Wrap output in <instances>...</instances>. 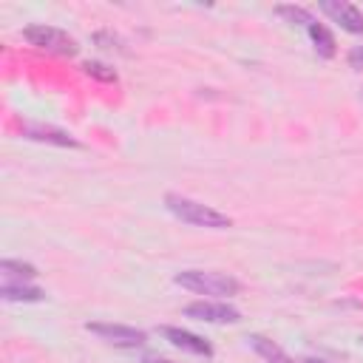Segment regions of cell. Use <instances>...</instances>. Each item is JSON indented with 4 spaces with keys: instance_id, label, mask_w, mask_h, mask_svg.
I'll return each mask as SVG.
<instances>
[{
    "instance_id": "obj_19",
    "label": "cell",
    "mask_w": 363,
    "mask_h": 363,
    "mask_svg": "<svg viewBox=\"0 0 363 363\" xmlns=\"http://www.w3.org/2000/svg\"><path fill=\"white\" fill-rule=\"evenodd\" d=\"M360 99H363V91H360Z\"/></svg>"
},
{
    "instance_id": "obj_17",
    "label": "cell",
    "mask_w": 363,
    "mask_h": 363,
    "mask_svg": "<svg viewBox=\"0 0 363 363\" xmlns=\"http://www.w3.org/2000/svg\"><path fill=\"white\" fill-rule=\"evenodd\" d=\"M142 363H173V360H164V357H153V354H147Z\"/></svg>"
},
{
    "instance_id": "obj_20",
    "label": "cell",
    "mask_w": 363,
    "mask_h": 363,
    "mask_svg": "<svg viewBox=\"0 0 363 363\" xmlns=\"http://www.w3.org/2000/svg\"><path fill=\"white\" fill-rule=\"evenodd\" d=\"M360 343H363V337H360Z\"/></svg>"
},
{
    "instance_id": "obj_1",
    "label": "cell",
    "mask_w": 363,
    "mask_h": 363,
    "mask_svg": "<svg viewBox=\"0 0 363 363\" xmlns=\"http://www.w3.org/2000/svg\"><path fill=\"white\" fill-rule=\"evenodd\" d=\"M164 207L182 218L184 224H193V227H207V230H227L233 227V218L227 213H218L201 201H193L187 196H179V193H167L164 196Z\"/></svg>"
},
{
    "instance_id": "obj_9",
    "label": "cell",
    "mask_w": 363,
    "mask_h": 363,
    "mask_svg": "<svg viewBox=\"0 0 363 363\" xmlns=\"http://www.w3.org/2000/svg\"><path fill=\"white\" fill-rule=\"evenodd\" d=\"M0 298L3 301H23V303H34V301H43L45 298V292L43 289H37V286H31V284H11V281H3L0 284Z\"/></svg>"
},
{
    "instance_id": "obj_11",
    "label": "cell",
    "mask_w": 363,
    "mask_h": 363,
    "mask_svg": "<svg viewBox=\"0 0 363 363\" xmlns=\"http://www.w3.org/2000/svg\"><path fill=\"white\" fill-rule=\"evenodd\" d=\"M306 31H309V37H312V43H315V51H318L320 57L332 60L335 51H337V48H335V37H332V31H329L323 23H318V20H315Z\"/></svg>"
},
{
    "instance_id": "obj_16",
    "label": "cell",
    "mask_w": 363,
    "mask_h": 363,
    "mask_svg": "<svg viewBox=\"0 0 363 363\" xmlns=\"http://www.w3.org/2000/svg\"><path fill=\"white\" fill-rule=\"evenodd\" d=\"M349 65H352L354 71H363V45H354V48L349 51Z\"/></svg>"
},
{
    "instance_id": "obj_15",
    "label": "cell",
    "mask_w": 363,
    "mask_h": 363,
    "mask_svg": "<svg viewBox=\"0 0 363 363\" xmlns=\"http://www.w3.org/2000/svg\"><path fill=\"white\" fill-rule=\"evenodd\" d=\"M94 43L99 45V48H108V51H119V54H125V43L116 37V34H111V31H96L94 34Z\"/></svg>"
},
{
    "instance_id": "obj_18",
    "label": "cell",
    "mask_w": 363,
    "mask_h": 363,
    "mask_svg": "<svg viewBox=\"0 0 363 363\" xmlns=\"http://www.w3.org/2000/svg\"><path fill=\"white\" fill-rule=\"evenodd\" d=\"M301 363H326V360H318V357H303Z\"/></svg>"
},
{
    "instance_id": "obj_7",
    "label": "cell",
    "mask_w": 363,
    "mask_h": 363,
    "mask_svg": "<svg viewBox=\"0 0 363 363\" xmlns=\"http://www.w3.org/2000/svg\"><path fill=\"white\" fill-rule=\"evenodd\" d=\"M20 133H23V139H31V142H45V145H57V147H79V139H74L68 130L43 125V122H23Z\"/></svg>"
},
{
    "instance_id": "obj_4",
    "label": "cell",
    "mask_w": 363,
    "mask_h": 363,
    "mask_svg": "<svg viewBox=\"0 0 363 363\" xmlns=\"http://www.w3.org/2000/svg\"><path fill=\"white\" fill-rule=\"evenodd\" d=\"M85 329L91 335H96L99 340L116 346V349H139L147 343V332L136 329V326H125V323H85Z\"/></svg>"
},
{
    "instance_id": "obj_10",
    "label": "cell",
    "mask_w": 363,
    "mask_h": 363,
    "mask_svg": "<svg viewBox=\"0 0 363 363\" xmlns=\"http://www.w3.org/2000/svg\"><path fill=\"white\" fill-rule=\"evenodd\" d=\"M247 340H250V346H252L267 363H295V360H292L275 340H269L267 335H250Z\"/></svg>"
},
{
    "instance_id": "obj_14",
    "label": "cell",
    "mask_w": 363,
    "mask_h": 363,
    "mask_svg": "<svg viewBox=\"0 0 363 363\" xmlns=\"http://www.w3.org/2000/svg\"><path fill=\"white\" fill-rule=\"evenodd\" d=\"M82 71H85L88 77H94V79H102V82H116V71H113V68H108L105 62H94V60H88V62L82 65Z\"/></svg>"
},
{
    "instance_id": "obj_8",
    "label": "cell",
    "mask_w": 363,
    "mask_h": 363,
    "mask_svg": "<svg viewBox=\"0 0 363 363\" xmlns=\"http://www.w3.org/2000/svg\"><path fill=\"white\" fill-rule=\"evenodd\" d=\"M159 332H162V337L170 340L176 349H184V352L199 354V357H213V346H210L204 337H199L196 332H187V329H182V326H162Z\"/></svg>"
},
{
    "instance_id": "obj_12",
    "label": "cell",
    "mask_w": 363,
    "mask_h": 363,
    "mask_svg": "<svg viewBox=\"0 0 363 363\" xmlns=\"http://www.w3.org/2000/svg\"><path fill=\"white\" fill-rule=\"evenodd\" d=\"M0 269H3L6 278H9V275H14V278H20V281H31V278H37V267H34V264L14 261V258H3V261H0Z\"/></svg>"
},
{
    "instance_id": "obj_6",
    "label": "cell",
    "mask_w": 363,
    "mask_h": 363,
    "mask_svg": "<svg viewBox=\"0 0 363 363\" xmlns=\"http://www.w3.org/2000/svg\"><path fill=\"white\" fill-rule=\"evenodd\" d=\"M318 9L332 17V23H337L343 31L349 34H363V11L352 3H343V0H320Z\"/></svg>"
},
{
    "instance_id": "obj_2",
    "label": "cell",
    "mask_w": 363,
    "mask_h": 363,
    "mask_svg": "<svg viewBox=\"0 0 363 363\" xmlns=\"http://www.w3.org/2000/svg\"><path fill=\"white\" fill-rule=\"evenodd\" d=\"M173 281L182 289H190L196 295H210V298H230L241 292L238 278L224 275V272H210V269H182L173 275Z\"/></svg>"
},
{
    "instance_id": "obj_13",
    "label": "cell",
    "mask_w": 363,
    "mask_h": 363,
    "mask_svg": "<svg viewBox=\"0 0 363 363\" xmlns=\"http://www.w3.org/2000/svg\"><path fill=\"white\" fill-rule=\"evenodd\" d=\"M275 14L286 17L289 23H298V26H303V28H309V26L315 23L312 11H306L303 6H275Z\"/></svg>"
},
{
    "instance_id": "obj_3",
    "label": "cell",
    "mask_w": 363,
    "mask_h": 363,
    "mask_svg": "<svg viewBox=\"0 0 363 363\" xmlns=\"http://www.w3.org/2000/svg\"><path fill=\"white\" fill-rule=\"evenodd\" d=\"M23 40L31 43L34 48L45 51V54H57V57H77L79 45L71 34H65L62 28H54V26H45V23H37V26H26L23 28Z\"/></svg>"
},
{
    "instance_id": "obj_5",
    "label": "cell",
    "mask_w": 363,
    "mask_h": 363,
    "mask_svg": "<svg viewBox=\"0 0 363 363\" xmlns=\"http://www.w3.org/2000/svg\"><path fill=\"white\" fill-rule=\"evenodd\" d=\"M184 315L204 323H238L241 312L224 301H193L184 306Z\"/></svg>"
}]
</instances>
